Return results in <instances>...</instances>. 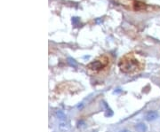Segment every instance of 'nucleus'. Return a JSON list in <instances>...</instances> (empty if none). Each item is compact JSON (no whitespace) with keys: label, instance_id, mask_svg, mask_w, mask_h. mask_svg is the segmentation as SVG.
<instances>
[{"label":"nucleus","instance_id":"obj_10","mask_svg":"<svg viewBox=\"0 0 160 132\" xmlns=\"http://www.w3.org/2000/svg\"><path fill=\"white\" fill-rule=\"evenodd\" d=\"M119 132H131V131H129V130H121V131Z\"/></svg>","mask_w":160,"mask_h":132},{"label":"nucleus","instance_id":"obj_11","mask_svg":"<svg viewBox=\"0 0 160 132\" xmlns=\"http://www.w3.org/2000/svg\"><path fill=\"white\" fill-rule=\"evenodd\" d=\"M93 132H97V131H93Z\"/></svg>","mask_w":160,"mask_h":132},{"label":"nucleus","instance_id":"obj_4","mask_svg":"<svg viewBox=\"0 0 160 132\" xmlns=\"http://www.w3.org/2000/svg\"><path fill=\"white\" fill-rule=\"evenodd\" d=\"M70 127L69 125L68 122H66L65 121L64 122H60V124H59V130L60 132H67L69 130Z\"/></svg>","mask_w":160,"mask_h":132},{"label":"nucleus","instance_id":"obj_3","mask_svg":"<svg viewBox=\"0 0 160 132\" xmlns=\"http://www.w3.org/2000/svg\"><path fill=\"white\" fill-rule=\"evenodd\" d=\"M158 117V112H156V111H150V112L147 113L146 116H145L146 120L149 121V122L155 121Z\"/></svg>","mask_w":160,"mask_h":132},{"label":"nucleus","instance_id":"obj_8","mask_svg":"<svg viewBox=\"0 0 160 132\" xmlns=\"http://www.w3.org/2000/svg\"><path fill=\"white\" fill-rule=\"evenodd\" d=\"M78 128L85 127V122H84V121H80V122H78Z\"/></svg>","mask_w":160,"mask_h":132},{"label":"nucleus","instance_id":"obj_6","mask_svg":"<svg viewBox=\"0 0 160 132\" xmlns=\"http://www.w3.org/2000/svg\"><path fill=\"white\" fill-rule=\"evenodd\" d=\"M55 115H56V117L60 120L61 122H64L65 120H66V115H65V113H63L62 111H60V110H58V111H56L55 112Z\"/></svg>","mask_w":160,"mask_h":132},{"label":"nucleus","instance_id":"obj_5","mask_svg":"<svg viewBox=\"0 0 160 132\" xmlns=\"http://www.w3.org/2000/svg\"><path fill=\"white\" fill-rule=\"evenodd\" d=\"M136 130L138 132H146L147 131V126L144 123H139L135 127Z\"/></svg>","mask_w":160,"mask_h":132},{"label":"nucleus","instance_id":"obj_9","mask_svg":"<svg viewBox=\"0 0 160 132\" xmlns=\"http://www.w3.org/2000/svg\"><path fill=\"white\" fill-rule=\"evenodd\" d=\"M78 21H79V19H78V17H74V18H72V23H73L74 25H77Z\"/></svg>","mask_w":160,"mask_h":132},{"label":"nucleus","instance_id":"obj_2","mask_svg":"<svg viewBox=\"0 0 160 132\" xmlns=\"http://www.w3.org/2000/svg\"><path fill=\"white\" fill-rule=\"evenodd\" d=\"M106 65H107V63H103L101 60H94V61L91 62L90 64H88L87 68L92 70H94V71H99L100 69H102Z\"/></svg>","mask_w":160,"mask_h":132},{"label":"nucleus","instance_id":"obj_7","mask_svg":"<svg viewBox=\"0 0 160 132\" xmlns=\"http://www.w3.org/2000/svg\"><path fill=\"white\" fill-rule=\"evenodd\" d=\"M68 63L69 64V66H71V67H73V68H77V67H78L77 61H76L74 58H68Z\"/></svg>","mask_w":160,"mask_h":132},{"label":"nucleus","instance_id":"obj_1","mask_svg":"<svg viewBox=\"0 0 160 132\" xmlns=\"http://www.w3.org/2000/svg\"><path fill=\"white\" fill-rule=\"evenodd\" d=\"M120 69L124 73H132L138 69L139 68V62L138 60L132 55H127L123 58L120 60L119 64Z\"/></svg>","mask_w":160,"mask_h":132}]
</instances>
